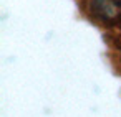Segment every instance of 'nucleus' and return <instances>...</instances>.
<instances>
[{"label":"nucleus","mask_w":121,"mask_h":117,"mask_svg":"<svg viewBox=\"0 0 121 117\" xmlns=\"http://www.w3.org/2000/svg\"><path fill=\"white\" fill-rule=\"evenodd\" d=\"M90 13L103 23H116L121 20L119 0H90Z\"/></svg>","instance_id":"obj_1"}]
</instances>
